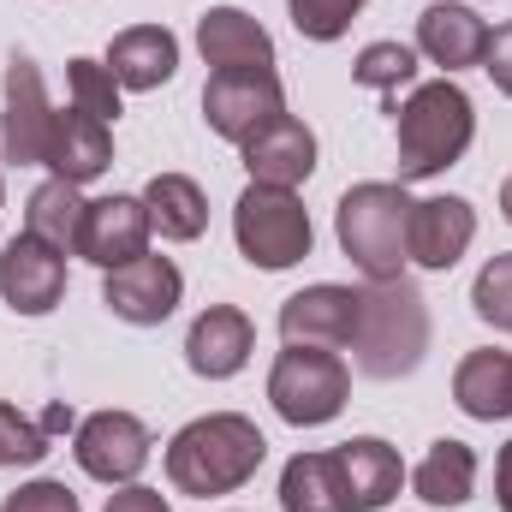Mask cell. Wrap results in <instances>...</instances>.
<instances>
[{
    "label": "cell",
    "mask_w": 512,
    "mask_h": 512,
    "mask_svg": "<svg viewBox=\"0 0 512 512\" xmlns=\"http://www.w3.org/2000/svg\"><path fill=\"white\" fill-rule=\"evenodd\" d=\"M262 459H268V441H262V429H256L251 417L209 411V417L185 423L167 441V483L179 495H197V501L233 495V489H245L262 471Z\"/></svg>",
    "instance_id": "obj_1"
},
{
    "label": "cell",
    "mask_w": 512,
    "mask_h": 512,
    "mask_svg": "<svg viewBox=\"0 0 512 512\" xmlns=\"http://www.w3.org/2000/svg\"><path fill=\"white\" fill-rule=\"evenodd\" d=\"M429 352V304L423 292L399 280L358 286V328H352V358L370 382H399L423 364Z\"/></svg>",
    "instance_id": "obj_2"
},
{
    "label": "cell",
    "mask_w": 512,
    "mask_h": 512,
    "mask_svg": "<svg viewBox=\"0 0 512 512\" xmlns=\"http://www.w3.org/2000/svg\"><path fill=\"white\" fill-rule=\"evenodd\" d=\"M393 131H399V185L435 179L471 149L477 108L453 78H435V84H417L405 96V108H393Z\"/></svg>",
    "instance_id": "obj_3"
},
{
    "label": "cell",
    "mask_w": 512,
    "mask_h": 512,
    "mask_svg": "<svg viewBox=\"0 0 512 512\" xmlns=\"http://www.w3.org/2000/svg\"><path fill=\"white\" fill-rule=\"evenodd\" d=\"M334 233H340V251L352 256V268L364 280H399L405 274V233H411V197L405 185H352L334 209Z\"/></svg>",
    "instance_id": "obj_4"
},
{
    "label": "cell",
    "mask_w": 512,
    "mask_h": 512,
    "mask_svg": "<svg viewBox=\"0 0 512 512\" xmlns=\"http://www.w3.org/2000/svg\"><path fill=\"white\" fill-rule=\"evenodd\" d=\"M233 239L239 256L262 268V274H280L292 262H304L316 245V227H310V209L298 203V191H280V185H251L239 203H233Z\"/></svg>",
    "instance_id": "obj_5"
},
{
    "label": "cell",
    "mask_w": 512,
    "mask_h": 512,
    "mask_svg": "<svg viewBox=\"0 0 512 512\" xmlns=\"http://www.w3.org/2000/svg\"><path fill=\"white\" fill-rule=\"evenodd\" d=\"M346 393H352V370L328 346H286L268 370V399L292 429L334 423L346 411Z\"/></svg>",
    "instance_id": "obj_6"
},
{
    "label": "cell",
    "mask_w": 512,
    "mask_h": 512,
    "mask_svg": "<svg viewBox=\"0 0 512 512\" xmlns=\"http://www.w3.org/2000/svg\"><path fill=\"white\" fill-rule=\"evenodd\" d=\"M54 137V108L42 90V66L30 54L6 60V108H0V161L12 167H42Z\"/></svg>",
    "instance_id": "obj_7"
},
{
    "label": "cell",
    "mask_w": 512,
    "mask_h": 512,
    "mask_svg": "<svg viewBox=\"0 0 512 512\" xmlns=\"http://www.w3.org/2000/svg\"><path fill=\"white\" fill-rule=\"evenodd\" d=\"M280 114H286V90L274 72H209L203 84V120L227 143H251Z\"/></svg>",
    "instance_id": "obj_8"
},
{
    "label": "cell",
    "mask_w": 512,
    "mask_h": 512,
    "mask_svg": "<svg viewBox=\"0 0 512 512\" xmlns=\"http://www.w3.org/2000/svg\"><path fill=\"white\" fill-rule=\"evenodd\" d=\"M179 298H185V274L173 256H137L102 280V304L131 328H161L179 310Z\"/></svg>",
    "instance_id": "obj_9"
},
{
    "label": "cell",
    "mask_w": 512,
    "mask_h": 512,
    "mask_svg": "<svg viewBox=\"0 0 512 512\" xmlns=\"http://www.w3.org/2000/svg\"><path fill=\"white\" fill-rule=\"evenodd\" d=\"M149 429L131 417V411H96L78 423L72 435V453H78V471L96 477V483H131L143 465H149Z\"/></svg>",
    "instance_id": "obj_10"
},
{
    "label": "cell",
    "mask_w": 512,
    "mask_h": 512,
    "mask_svg": "<svg viewBox=\"0 0 512 512\" xmlns=\"http://www.w3.org/2000/svg\"><path fill=\"white\" fill-rule=\"evenodd\" d=\"M149 209H143V197H126V191H114V197H96L90 209H84V233H78V256L84 262H96L102 274H114V268H126L137 256H149Z\"/></svg>",
    "instance_id": "obj_11"
},
{
    "label": "cell",
    "mask_w": 512,
    "mask_h": 512,
    "mask_svg": "<svg viewBox=\"0 0 512 512\" xmlns=\"http://www.w3.org/2000/svg\"><path fill=\"white\" fill-rule=\"evenodd\" d=\"M0 298L18 316H48L66 298V251H54L36 233H18L0 256Z\"/></svg>",
    "instance_id": "obj_12"
},
{
    "label": "cell",
    "mask_w": 512,
    "mask_h": 512,
    "mask_svg": "<svg viewBox=\"0 0 512 512\" xmlns=\"http://www.w3.org/2000/svg\"><path fill=\"white\" fill-rule=\"evenodd\" d=\"M352 328H358V292L352 286L322 280V286H304V292H292L280 304L286 346H328V352H340V346H352Z\"/></svg>",
    "instance_id": "obj_13"
},
{
    "label": "cell",
    "mask_w": 512,
    "mask_h": 512,
    "mask_svg": "<svg viewBox=\"0 0 512 512\" xmlns=\"http://www.w3.org/2000/svg\"><path fill=\"white\" fill-rule=\"evenodd\" d=\"M477 239V209L465 197H423L411 203V233H405V256L429 274H447Z\"/></svg>",
    "instance_id": "obj_14"
},
{
    "label": "cell",
    "mask_w": 512,
    "mask_h": 512,
    "mask_svg": "<svg viewBox=\"0 0 512 512\" xmlns=\"http://www.w3.org/2000/svg\"><path fill=\"white\" fill-rule=\"evenodd\" d=\"M256 352V328L245 310H233V304H209L197 322H191V334H185V364H191V376H203V382H227V376H239L245 364H251Z\"/></svg>",
    "instance_id": "obj_15"
},
{
    "label": "cell",
    "mask_w": 512,
    "mask_h": 512,
    "mask_svg": "<svg viewBox=\"0 0 512 512\" xmlns=\"http://www.w3.org/2000/svg\"><path fill=\"white\" fill-rule=\"evenodd\" d=\"M197 48L215 72H274V36L245 6H209L197 18Z\"/></svg>",
    "instance_id": "obj_16"
},
{
    "label": "cell",
    "mask_w": 512,
    "mask_h": 512,
    "mask_svg": "<svg viewBox=\"0 0 512 512\" xmlns=\"http://www.w3.org/2000/svg\"><path fill=\"white\" fill-rule=\"evenodd\" d=\"M245 149V167H251V185H280V191H298L310 173H316V131L292 114H280L274 126H262Z\"/></svg>",
    "instance_id": "obj_17"
},
{
    "label": "cell",
    "mask_w": 512,
    "mask_h": 512,
    "mask_svg": "<svg viewBox=\"0 0 512 512\" xmlns=\"http://www.w3.org/2000/svg\"><path fill=\"white\" fill-rule=\"evenodd\" d=\"M489 36H495V30L483 24V12H471V6H459V0H435V6L417 12V54H429V60L447 66V72L483 66Z\"/></svg>",
    "instance_id": "obj_18"
},
{
    "label": "cell",
    "mask_w": 512,
    "mask_h": 512,
    "mask_svg": "<svg viewBox=\"0 0 512 512\" xmlns=\"http://www.w3.org/2000/svg\"><path fill=\"white\" fill-rule=\"evenodd\" d=\"M108 161H114V131H108V120H96V114H84V108L54 114L48 161H42L54 179H66V185H90V179L108 173Z\"/></svg>",
    "instance_id": "obj_19"
},
{
    "label": "cell",
    "mask_w": 512,
    "mask_h": 512,
    "mask_svg": "<svg viewBox=\"0 0 512 512\" xmlns=\"http://www.w3.org/2000/svg\"><path fill=\"white\" fill-rule=\"evenodd\" d=\"M334 459H340L352 512H382L399 495V483H405V465H399V453L387 447L382 435H352V441L334 447Z\"/></svg>",
    "instance_id": "obj_20"
},
{
    "label": "cell",
    "mask_w": 512,
    "mask_h": 512,
    "mask_svg": "<svg viewBox=\"0 0 512 512\" xmlns=\"http://www.w3.org/2000/svg\"><path fill=\"white\" fill-rule=\"evenodd\" d=\"M108 72L120 90H161L179 72V36L167 24H131L108 48Z\"/></svg>",
    "instance_id": "obj_21"
},
{
    "label": "cell",
    "mask_w": 512,
    "mask_h": 512,
    "mask_svg": "<svg viewBox=\"0 0 512 512\" xmlns=\"http://www.w3.org/2000/svg\"><path fill=\"white\" fill-rule=\"evenodd\" d=\"M143 209H149V227H155L161 239H173V245H191V239H203V227H209V197H203V185L185 179V173H155V179L143 185Z\"/></svg>",
    "instance_id": "obj_22"
},
{
    "label": "cell",
    "mask_w": 512,
    "mask_h": 512,
    "mask_svg": "<svg viewBox=\"0 0 512 512\" xmlns=\"http://www.w3.org/2000/svg\"><path fill=\"white\" fill-rule=\"evenodd\" d=\"M453 399L477 423L512 417V352H465L453 370Z\"/></svg>",
    "instance_id": "obj_23"
},
{
    "label": "cell",
    "mask_w": 512,
    "mask_h": 512,
    "mask_svg": "<svg viewBox=\"0 0 512 512\" xmlns=\"http://www.w3.org/2000/svg\"><path fill=\"white\" fill-rule=\"evenodd\" d=\"M280 507L286 512H352L346 477L334 453H292L280 471Z\"/></svg>",
    "instance_id": "obj_24"
},
{
    "label": "cell",
    "mask_w": 512,
    "mask_h": 512,
    "mask_svg": "<svg viewBox=\"0 0 512 512\" xmlns=\"http://www.w3.org/2000/svg\"><path fill=\"white\" fill-rule=\"evenodd\" d=\"M411 489H417V501H429V507H465L471 501V489H477V453L465 447V441H435L429 453H423V465L411 471Z\"/></svg>",
    "instance_id": "obj_25"
},
{
    "label": "cell",
    "mask_w": 512,
    "mask_h": 512,
    "mask_svg": "<svg viewBox=\"0 0 512 512\" xmlns=\"http://www.w3.org/2000/svg\"><path fill=\"white\" fill-rule=\"evenodd\" d=\"M84 209H90V203L78 197V185H66V179H48V185H36V191H30V203H24V233L48 239L54 251L78 256Z\"/></svg>",
    "instance_id": "obj_26"
},
{
    "label": "cell",
    "mask_w": 512,
    "mask_h": 512,
    "mask_svg": "<svg viewBox=\"0 0 512 512\" xmlns=\"http://www.w3.org/2000/svg\"><path fill=\"white\" fill-rule=\"evenodd\" d=\"M48 447H54V429H48L42 417H24L18 405L0 399V465H6V471H18V465H42Z\"/></svg>",
    "instance_id": "obj_27"
},
{
    "label": "cell",
    "mask_w": 512,
    "mask_h": 512,
    "mask_svg": "<svg viewBox=\"0 0 512 512\" xmlns=\"http://www.w3.org/2000/svg\"><path fill=\"white\" fill-rule=\"evenodd\" d=\"M352 78H358L364 90L393 96L399 84L417 78V48H405V42H370V48L358 54V66H352Z\"/></svg>",
    "instance_id": "obj_28"
},
{
    "label": "cell",
    "mask_w": 512,
    "mask_h": 512,
    "mask_svg": "<svg viewBox=\"0 0 512 512\" xmlns=\"http://www.w3.org/2000/svg\"><path fill=\"white\" fill-rule=\"evenodd\" d=\"M471 310H477L489 328L512 334V251L483 262V274L471 280Z\"/></svg>",
    "instance_id": "obj_29"
},
{
    "label": "cell",
    "mask_w": 512,
    "mask_h": 512,
    "mask_svg": "<svg viewBox=\"0 0 512 512\" xmlns=\"http://www.w3.org/2000/svg\"><path fill=\"white\" fill-rule=\"evenodd\" d=\"M66 84H72V108H84L96 120H120V84H114L108 60H72Z\"/></svg>",
    "instance_id": "obj_30"
},
{
    "label": "cell",
    "mask_w": 512,
    "mask_h": 512,
    "mask_svg": "<svg viewBox=\"0 0 512 512\" xmlns=\"http://www.w3.org/2000/svg\"><path fill=\"white\" fill-rule=\"evenodd\" d=\"M286 12H292L298 36H310V42H340V36L352 30V18L364 12V0H286Z\"/></svg>",
    "instance_id": "obj_31"
},
{
    "label": "cell",
    "mask_w": 512,
    "mask_h": 512,
    "mask_svg": "<svg viewBox=\"0 0 512 512\" xmlns=\"http://www.w3.org/2000/svg\"><path fill=\"white\" fill-rule=\"evenodd\" d=\"M0 512H84L78 507V495L66 489V483H54V477H36V483H24V489H12Z\"/></svg>",
    "instance_id": "obj_32"
},
{
    "label": "cell",
    "mask_w": 512,
    "mask_h": 512,
    "mask_svg": "<svg viewBox=\"0 0 512 512\" xmlns=\"http://www.w3.org/2000/svg\"><path fill=\"white\" fill-rule=\"evenodd\" d=\"M483 72L495 78V90L512 96V24H501L495 36H489V54H483Z\"/></svg>",
    "instance_id": "obj_33"
},
{
    "label": "cell",
    "mask_w": 512,
    "mask_h": 512,
    "mask_svg": "<svg viewBox=\"0 0 512 512\" xmlns=\"http://www.w3.org/2000/svg\"><path fill=\"white\" fill-rule=\"evenodd\" d=\"M102 512H173L161 489H143V483H120V495H108Z\"/></svg>",
    "instance_id": "obj_34"
},
{
    "label": "cell",
    "mask_w": 512,
    "mask_h": 512,
    "mask_svg": "<svg viewBox=\"0 0 512 512\" xmlns=\"http://www.w3.org/2000/svg\"><path fill=\"white\" fill-rule=\"evenodd\" d=\"M495 501H501V512H512V441L501 447V459H495Z\"/></svg>",
    "instance_id": "obj_35"
},
{
    "label": "cell",
    "mask_w": 512,
    "mask_h": 512,
    "mask_svg": "<svg viewBox=\"0 0 512 512\" xmlns=\"http://www.w3.org/2000/svg\"><path fill=\"white\" fill-rule=\"evenodd\" d=\"M42 423H48L54 435H60V429H78V417H72V405H48V411H42Z\"/></svg>",
    "instance_id": "obj_36"
},
{
    "label": "cell",
    "mask_w": 512,
    "mask_h": 512,
    "mask_svg": "<svg viewBox=\"0 0 512 512\" xmlns=\"http://www.w3.org/2000/svg\"><path fill=\"white\" fill-rule=\"evenodd\" d=\"M501 215H507V221H512V179H507V185H501Z\"/></svg>",
    "instance_id": "obj_37"
},
{
    "label": "cell",
    "mask_w": 512,
    "mask_h": 512,
    "mask_svg": "<svg viewBox=\"0 0 512 512\" xmlns=\"http://www.w3.org/2000/svg\"><path fill=\"white\" fill-rule=\"evenodd\" d=\"M0 197H6V185H0Z\"/></svg>",
    "instance_id": "obj_38"
}]
</instances>
